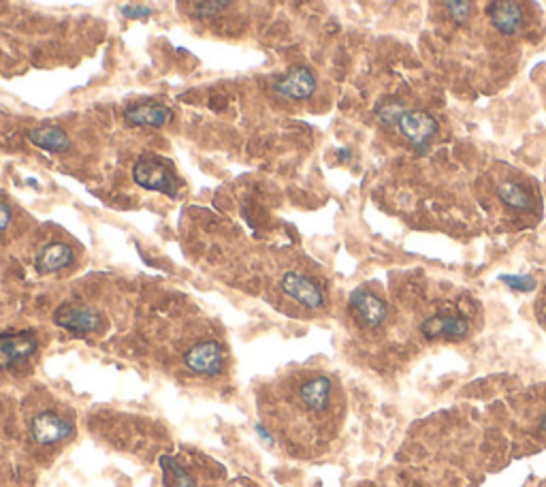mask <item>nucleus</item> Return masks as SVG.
<instances>
[{"label":"nucleus","instance_id":"obj_1","mask_svg":"<svg viewBox=\"0 0 546 487\" xmlns=\"http://www.w3.org/2000/svg\"><path fill=\"white\" fill-rule=\"evenodd\" d=\"M258 421L290 458H316L331 449L346 421V391L322 368H290L257 389Z\"/></svg>","mask_w":546,"mask_h":487},{"label":"nucleus","instance_id":"obj_2","mask_svg":"<svg viewBox=\"0 0 546 487\" xmlns=\"http://www.w3.org/2000/svg\"><path fill=\"white\" fill-rule=\"evenodd\" d=\"M24 451L33 458H54L77 438V419L71 406L47 391H35L20 411Z\"/></svg>","mask_w":546,"mask_h":487},{"label":"nucleus","instance_id":"obj_3","mask_svg":"<svg viewBox=\"0 0 546 487\" xmlns=\"http://www.w3.org/2000/svg\"><path fill=\"white\" fill-rule=\"evenodd\" d=\"M514 447L540 451L546 447V385H535L512 402Z\"/></svg>","mask_w":546,"mask_h":487},{"label":"nucleus","instance_id":"obj_4","mask_svg":"<svg viewBox=\"0 0 546 487\" xmlns=\"http://www.w3.org/2000/svg\"><path fill=\"white\" fill-rule=\"evenodd\" d=\"M39 351L35 331L0 333V379H13L28 368Z\"/></svg>","mask_w":546,"mask_h":487},{"label":"nucleus","instance_id":"obj_5","mask_svg":"<svg viewBox=\"0 0 546 487\" xmlns=\"http://www.w3.org/2000/svg\"><path fill=\"white\" fill-rule=\"evenodd\" d=\"M132 180L141 188L162 193L171 199L178 197L179 193V180L175 176L173 165L161 156L141 155L137 158L135 165H132Z\"/></svg>","mask_w":546,"mask_h":487},{"label":"nucleus","instance_id":"obj_6","mask_svg":"<svg viewBox=\"0 0 546 487\" xmlns=\"http://www.w3.org/2000/svg\"><path fill=\"white\" fill-rule=\"evenodd\" d=\"M278 287L284 298L310 312H318L327 306V293L322 284L314 276L299 272V269H286Z\"/></svg>","mask_w":546,"mask_h":487},{"label":"nucleus","instance_id":"obj_7","mask_svg":"<svg viewBox=\"0 0 546 487\" xmlns=\"http://www.w3.org/2000/svg\"><path fill=\"white\" fill-rule=\"evenodd\" d=\"M350 315L360 331L380 333L389 323V304L372 289H357L350 295Z\"/></svg>","mask_w":546,"mask_h":487},{"label":"nucleus","instance_id":"obj_8","mask_svg":"<svg viewBox=\"0 0 546 487\" xmlns=\"http://www.w3.org/2000/svg\"><path fill=\"white\" fill-rule=\"evenodd\" d=\"M54 323L62 330L88 336V333H100L105 327V316L99 308L83 304V301H65L54 312Z\"/></svg>","mask_w":546,"mask_h":487},{"label":"nucleus","instance_id":"obj_9","mask_svg":"<svg viewBox=\"0 0 546 487\" xmlns=\"http://www.w3.org/2000/svg\"><path fill=\"white\" fill-rule=\"evenodd\" d=\"M0 487H35L33 458L22 447L0 443Z\"/></svg>","mask_w":546,"mask_h":487},{"label":"nucleus","instance_id":"obj_10","mask_svg":"<svg viewBox=\"0 0 546 487\" xmlns=\"http://www.w3.org/2000/svg\"><path fill=\"white\" fill-rule=\"evenodd\" d=\"M395 129L406 137L415 150L425 152L438 135V120L421 109H404L395 122Z\"/></svg>","mask_w":546,"mask_h":487},{"label":"nucleus","instance_id":"obj_11","mask_svg":"<svg viewBox=\"0 0 546 487\" xmlns=\"http://www.w3.org/2000/svg\"><path fill=\"white\" fill-rule=\"evenodd\" d=\"M77 261V252L67 242H50L35 255V269L39 274H58L71 269Z\"/></svg>","mask_w":546,"mask_h":487},{"label":"nucleus","instance_id":"obj_12","mask_svg":"<svg viewBox=\"0 0 546 487\" xmlns=\"http://www.w3.org/2000/svg\"><path fill=\"white\" fill-rule=\"evenodd\" d=\"M491 26L502 35H517L525 26V12L518 0H493L487 7Z\"/></svg>","mask_w":546,"mask_h":487},{"label":"nucleus","instance_id":"obj_13","mask_svg":"<svg viewBox=\"0 0 546 487\" xmlns=\"http://www.w3.org/2000/svg\"><path fill=\"white\" fill-rule=\"evenodd\" d=\"M173 114L167 105L158 100H146V103H135L124 111L126 124L131 126H147V129H162L171 122Z\"/></svg>","mask_w":546,"mask_h":487},{"label":"nucleus","instance_id":"obj_14","mask_svg":"<svg viewBox=\"0 0 546 487\" xmlns=\"http://www.w3.org/2000/svg\"><path fill=\"white\" fill-rule=\"evenodd\" d=\"M273 92L284 99L305 100L316 92V77L307 67H295L289 76L273 84Z\"/></svg>","mask_w":546,"mask_h":487},{"label":"nucleus","instance_id":"obj_15","mask_svg":"<svg viewBox=\"0 0 546 487\" xmlns=\"http://www.w3.org/2000/svg\"><path fill=\"white\" fill-rule=\"evenodd\" d=\"M497 199L506 205L508 210L518 212V214H527L535 210V195L517 180H502L497 184Z\"/></svg>","mask_w":546,"mask_h":487},{"label":"nucleus","instance_id":"obj_16","mask_svg":"<svg viewBox=\"0 0 546 487\" xmlns=\"http://www.w3.org/2000/svg\"><path fill=\"white\" fill-rule=\"evenodd\" d=\"M26 137H28V141L33 146L41 148V150L45 152H54V155L71 150V140H68V135L60 129V126L54 124L36 126V129H30Z\"/></svg>","mask_w":546,"mask_h":487},{"label":"nucleus","instance_id":"obj_17","mask_svg":"<svg viewBox=\"0 0 546 487\" xmlns=\"http://www.w3.org/2000/svg\"><path fill=\"white\" fill-rule=\"evenodd\" d=\"M444 9H447L450 22L457 26L468 24L471 15H474V3L471 0H444Z\"/></svg>","mask_w":546,"mask_h":487},{"label":"nucleus","instance_id":"obj_18","mask_svg":"<svg viewBox=\"0 0 546 487\" xmlns=\"http://www.w3.org/2000/svg\"><path fill=\"white\" fill-rule=\"evenodd\" d=\"M231 0H199V3L194 4V15H197V18H211V15L225 12Z\"/></svg>","mask_w":546,"mask_h":487},{"label":"nucleus","instance_id":"obj_19","mask_svg":"<svg viewBox=\"0 0 546 487\" xmlns=\"http://www.w3.org/2000/svg\"><path fill=\"white\" fill-rule=\"evenodd\" d=\"M13 225H15L13 205L9 204V201L0 199V237L7 236V233L13 229Z\"/></svg>","mask_w":546,"mask_h":487},{"label":"nucleus","instance_id":"obj_20","mask_svg":"<svg viewBox=\"0 0 546 487\" xmlns=\"http://www.w3.org/2000/svg\"><path fill=\"white\" fill-rule=\"evenodd\" d=\"M404 111V108L397 103H384L380 105L378 109H376V116H378V120L383 122V124L386 126H395L397 118H400V114Z\"/></svg>","mask_w":546,"mask_h":487},{"label":"nucleus","instance_id":"obj_21","mask_svg":"<svg viewBox=\"0 0 546 487\" xmlns=\"http://www.w3.org/2000/svg\"><path fill=\"white\" fill-rule=\"evenodd\" d=\"M122 15L129 20H146L152 15V9L146 4H124L122 7Z\"/></svg>","mask_w":546,"mask_h":487},{"label":"nucleus","instance_id":"obj_22","mask_svg":"<svg viewBox=\"0 0 546 487\" xmlns=\"http://www.w3.org/2000/svg\"><path fill=\"white\" fill-rule=\"evenodd\" d=\"M506 280L508 284H510V287H514V289H521V291H527V289H532L534 287V280L532 278H503Z\"/></svg>","mask_w":546,"mask_h":487}]
</instances>
